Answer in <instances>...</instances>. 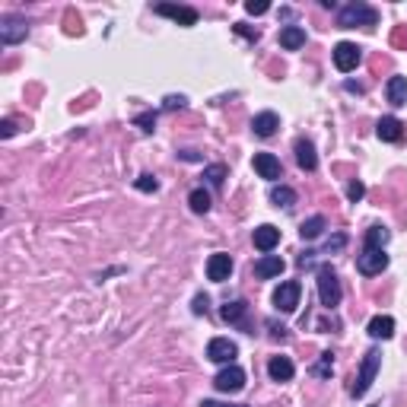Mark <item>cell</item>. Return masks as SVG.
Returning a JSON list of instances; mask_svg holds the SVG:
<instances>
[{
    "label": "cell",
    "mask_w": 407,
    "mask_h": 407,
    "mask_svg": "<svg viewBox=\"0 0 407 407\" xmlns=\"http://www.w3.org/2000/svg\"><path fill=\"white\" fill-rule=\"evenodd\" d=\"M379 366H382V350L379 347H373V350H366L363 363H359V373H357V382H353L350 394L353 398H363L369 388H373L375 375H379Z\"/></svg>",
    "instance_id": "cell-1"
},
{
    "label": "cell",
    "mask_w": 407,
    "mask_h": 407,
    "mask_svg": "<svg viewBox=\"0 0 407 407\" xmlns=\"http://www.w3.org/2000/svg\"><path fill=\"white\" fill-rule=\"evenodd\" d=\"M375 22H379V13H375L369 4H350V7H344L338 13V26L340 29H357V26L373 29Z\"/></svg>",
    "instance_id": "cell-2"
},
{
    "label": "cell",
    "mask_w": 407,
    "mask_h": 407,
    "mask_svg": "<svg viewBox=\"0 0 407 407\" xmlns=\"http://www.w3.org/2000/svg\"><path fill=\"white\" fill-rule=\"evenodd\" d=\"M318 299H322L324 309H334V305L340 303V280H338L331 264L318 268Z\"/></svg>",
    "instance_id": "cell-3"
},
{
    "label": "cell",
    "mask_w": 407,
    "mask_h": 407,
    "mask_svg": "<svg viewBox=\"0 0 407 407\" xmlns=\"http://www.w3.org/2000/svg\"><path fill=\"white\" fill-rule=\"evenodd\" d=\"M388 268V255L385 249H363V255L357 258V270L363 277H375Z\"/></svg>",
    "instance_id": "cell-4"
},
{
    "label": "cell",
    "mask_w": 407,
    "mask_h": 407,
    "mask_svg": "<svg viewBox=\"0 0 407 407\" xmlns=\"http://www.w3.org/2000/svg\"><path fill=\"white\" fill-rule=\"evenodd\" d=\"M359 61H363V48H357L353 42H338V45H334V67H338L340 74L357 70Z\"/></svg>",
    "instance_id": "cell-5"
},
{
    "label": "cell",
    "mask_w": 407,
    "mask_h": 407,
    "mask_svg": "<svg viewBox=\"0 0 407 407\" xmlns=\"http://www.w3.org/2000/svg\"><path fill=\"white\" fill-rule=\"evenodd\" d=\"M29 35V22L22 20V16H4L0 20V42L4 45H16L22 42Z\"/></svg>",
    "instance_id": "cell-6"
},
{
    "label": "cell",
    "mask_w": 407,
    "mask_h": 407,
    "mask_svg": "<svg viewBox=\"0 0 407 407\" xmlns=\"http://www.w3.org/2000/svg\"><path fill=\"white\" fill-rule=\"evenodd\" d=\"M214 385L220 388V392H226V394H235V392H242V388H245V373H242L235 363H229L226 369H220V373H216Z\"/></svg>",
    "instance_id": "cell-7"
},
{
    "label": "cell",
    "mask_w": 407,
    "mask_h": 407,
    "mask_svg": "<svg viewBox=\"0 0 407 407\" xmlns=\"http://www.w3.org/2000/svg\"><path fill=\"white\" fill-rule=\"evenodd\" d=\"M299 293H303L299 280H287V283H280V287H277V293H274V305H277L280 312H296V305H299Z\"/></svg>",
    "instance_id": "cell-8"
},
{
    "label": "cell",
    "mask_w": 407,
    "mask_h": 407,
    "mask_svg": "<svg viewBox=\"0 0 407 407\" xmlns=\"http://www.w3.org/2000/svg\"><path fill=\"white\" fill-rule=\"evenodd\" d=\"M235 357H239V347H235V340L214 338L207 344V359H214V363H233Z\"/></svg>",
    "instance_id": "cell-9"
},
{
    "label": "cell",
    "mask_w": 407,
    "mask_h": 407,
    "mask_svg": "<svg viewBox=\"0 0 407 407\" xmlns=\"http://www.w3.org/2000/svg\"><path fill=\"white\" fill-rule=\"evenodd\" d=\"M229 274H233V258L226 251H216V255L207 258V280L223 283V280H229Z\"/></svg>",
    "instance_id": "cell-10"
},
{
    "label": "cell",
    "mask_w": 407,
    "mask_h": 407,
    "mask_svg": "<svg viewBox=\"0 0 407 407\" xmlns=\"http://www.w3.org/2000/svg\"><path fill=\"white\" fill-rule=\"evenodd\" d=\"M251 166H255V172L261 175V179H268V181L280 179V159H277L274 153H255Z\"/></svg>",
    "instance_id": "cell-11"
},
{
    "label": "cell",
    "mask_w": 407,
    "mask_h": 407,
    "mask_svg": "<svg viewBox=\"0 0 407 407\" xmlns=\"http://www.w3.org/2000/svg\"><path fill=\"white\" fill-rule=\"evenodd\" d=\"M153 10H156L159 16H169V20L181 22V26H194V22H198V10H191V7H175V4H156Z\"/></svg>",
    "instance_id": "cell-12"
},
{
    "label": "cell",
    "mask_w": 407,
    "mask_h": 407,
    "mask_svg": "<svg viewBox=\"0 0 407 407\" xmlns=\"http://www.w3.org/2000/svg\"><path fill=\"white\" fill-rule=\"evenodd\" d=\"M375 134H379V140H385V144H398L401 134H404V125H401L394 115H385V118H379Z\"/></svg>",
    "instance_id": "cell-13"
},
{
    "label": "cell",
    "mask_w": 407,
    "mask_h": 407,
    "mask_svg": "<svg viewBox=\"0 0 407 407\" xmlns=\"http://www.w3.org/2000/svg\"><path fill=\"white\" fill-rule=\"evenodd\" d=\"M268 375L274 382H290L293 375H296V366H293L290 357H270L268 363Z\"/></svg>",
    "instance_id": "cell-14"
},
{
    "label": "cell",
    "mask_w": 407,
    "mask_h": 407,
    "mask_svg": "<svg viewBox=\"0 0 407 407\" xmlns=\"http://www.w3.org/2000/svg\"><path fill=\"white\" fill-rule=\"evenodd\" d=\"M277 242H280V229L277 226H270V223H264V226H258L255 229V249L258 251H274L277 249Z\"/></svg>",
    "instance_id": "cell-15"
},
{
    "label": "cell",
    "mask_w": 407,
    "mask_h": 407,
    "mask_svg": "<svg viewBox=\"0 0 407 407\" xmlns=\"http://www.w3.org/2000/svg\"><path fill=\"white\" fill-rule=\"evenodd\" d=\"M277 127H280V118H277L274 111H261V115L251 118V131H255V137H274Z\"/></svg>",
    "instance_id": "cell-16"
},
{
    "label": "cell",
    "mask_w": 407,
    "mask_h": 407,
    "mask_svg": "<svg viewBox=\"0 0 407 407\" xmlns=\"http://www.w3.org/2000/svg\"><path fill=\"white\" fill-rule=\"evenodd\" d=\"M296 163L305 169V172H315V169H318V156H315L312 140H305V137L296 140Z\"/></svg>",
    "instance_id": "cell-17"
},
{
    "label": "cell",
    "mask_w": 407,
    "mask_h": 407,
    "mask_svg": "<svg viewBox=\"0 0 407 407\" xmlns=\"http://www.w3.org/2000/svg\"><path fill=\"white\" fill-rule=\"evenodd\" d=\"M283 268H287V261H283L280 255H264V258H258L255 274L268 280V277H280V274H283Z\"/></svg>",
    "instance_id": "cell-18"
},
{
    "label": "cell",
    "mask_w": 407,
    "mask_h": 407,
    "mask_svg": "<svg viewBox=\"0 0 407 407\" xmlns=\"http://www.w3.org/2000/svg\"><path fill=\"white\" fill-rule=\"evenodd\" d=\"M385 96H388V102L398 105V109L407 105V76H392L385 86Z\"/></svg>",
    "instance_id": "cell-19"
},
{
    "label": "cell",
    "mask_w": 407,
    "mask_h": 407,
    "mask_svg": "<svg viewBox=\"0 0 407 407\" xmlns=\"http://www.w3.org/2000/svg\"><path fill=\"white\" fill-rule=\"evenodd\" d=\"M280 45L287 51H299L305 45V29H299V26H287V29H280Z\"/></svg>",
    "instance_id": "cell-20"
},
{
    "label": "cell",
    "mask_w": 407,
    "mask_h": 407,
    "mask_svg": "<svg viewBox=\"0 0 407 407\" xmlns=\"http://www.w3.org/2000/svg\"><path fill=\"white\" fill-rule=\"evenodd\" d=\"M369 334H373L375 340H388L394 334V318L392 315H375L373 322H369Z\"/></svg>",
    "instance_id": "cell-21"
},
{
    "label": "cell",
    "mask_w": 407,
    "mask_h": 407,
    "mask_svg": "<svg viewBox=\"0 0 407 407\" xmlns=\"http://www.w3.org/2000/svg\"><path fill=\"white\" fill-rule=\"evenodd\" d=\"M270 200H274L277 207L290 210L293 204H296V191H293V188H287V185H274V188H270Z\"/></svg>",
    "instance_id": "cell-22"
},
{
    "label": "cell",
    "mask_w": 407,
    "mask_h": 407,
    "mask_svg": "<svg viewBox=\"0 0 407 407\" xmlns=\"http://www.w3.org/2000/svg\"><path fill=\"white\" fill-rule=\"evenodd\" d=\"M388 239H392V233L385 226H373L366 233V249H385Z\"/></svg>",
    "instance_id": "cell-23"
},
{
    "label": "cell",
    "mask_w": 407,
    "mask_h": 407,
    "mask_svg": "<svg viewBox=\"0 0 407 407\" xmlns=\"http://www.w3.org/2000/svg\"><path fill=\"white\" fill-rule=\"evenodd\" d=\"M188 204H191L194 214H207V210H210V194L204 191V188H194V191L188 194Z\"/></svg>",
    "instance_id": "cell-24"
},
{
    "label": "cell",
    "mask_w": 407,
    "mask_h": 407,
    "mask_svg": "<svg viewBox=\"0 0 407 407\" xmlns=\"http://www.w3.org/2000/svg\"><path fill=\"white\" fill-rule=\"evenodd\" d=\"M322 229H324V216H309V220L299 226V235L309 242V239H318V235H322Z\"/></svg>",
    "instance_id": "cell-25"
},
{
    "label": "cell",
    "mask_w": 407,
    "mask_h": 407,
    "mask_svg": "<svg viewBox=\"0 0 407 407\" xmlns=\"http://www.w3.org/2000/svg\"><path fill=\"white\" fill-rule=\"evenodd\" d=\"M245 309H249V305L242 303V299H235V303H226L223 305V322H242V315H245Z\"/></svg>",
    "instance_id": "cell-26"
},
{
    "label": "cell",
    "mask_w": 407,
    "mask_h": 407,
    "mask_svg": "<svg viewBox=\"0 0 407 407\" xmlns=\"http://www.w3.org/2000/svg\"><path fill=\"white\" fill-rule=\"evenodd\" d=\"M226 175H229L226 166H207V169H204V179H207L210 185H216V188H220L223 181H226Z\"/></svg>",
    "instance_id": "cell-27"
},
{
    "label": "cell",
    "mask_w": 407,
    "mask_h": 407,
    "mask_svg": "<svg viewBox=\"0 0 407 407\" xmlns=\"http://www.w3.org/2000/svg\"><path fill=\"white\" fill-rule=\"evenodd\" d=\"M312 373H315L318 379H328V375H331V353H322V359H318V366Z\"/></svg>",
    "instance_id": "cell-28"
},
{
    "label": "cell",
    "mask_w": 407,
    "mask_h": 407,
    "mask_svg": "<svg viewBox=\"0 0 407 407\" xmlns=\"http://www.w3.org/2000/svg\"><path fill=\"white\" fill-rule=\"evenodd\" d=\"M344 245H347V235H344V233H338V235H334V239H328V242H324V255H331V251H340V249H344Z\"/></svg>",
    "instance_id": "cell-29"
},
{
    "label": "cell",
    "mask_w": 407,
    "mask_h": 407,
    "mask_svg": "<svg viewBox=\"0 0 407 407\" xmlns=\"http://www.w3.org/2000/svg\"><path fill=\"white\" fill-rule=\"evenodd\" d=\"M363 194H366L363 181H350V185H347V198H350L353 204H357V200H363Z\"/></svg>",
    "instance_id": "cell-30"
},
{
    "label": "cell",
    "mask_w": 407,
    "mask_h": 407,
    "mask_svg": "<svg viewBox=\"0 0 407 407\" xmlns=\"http://www.w3.org/2000/svg\"><path fill=\"white\" fill-rule=\"evenodd\" d=\"M270 10V4H264V0H249L245 4V13H251V16H261V13H268Z\"/></svg>",
    "instance_id": "cell-31"
},
{
    "label": "cell",
    "mask_w": 407,
    "mask_h": 407,
    "mask_svg": "<svg viewBox=\"0 0 407 407\" xmlns=\"http://www.w3.org/2000/svg\"><path fill=\"white\" fill-rule=\"evenodd\" d=\"M156 188H159V181L153 179V175H140V179H137V191L150 194V191H156Z\"/></svg>",
    "instance_id": "cell-32"
},
{
    "label": "cell",
    "mask_w": 407,
    "mask_h": 407,
    "mask_svg": "<svg viewBox=\"0 0 407 407\" xmlns=\"http://www.w3.org/2000/svg\"><path fill=\"white\" fill-rule=\"evenodd\" d=\"M137 125H140V131L150 134L153 125H156V115H153V111H146V115H137Z\"/></svg>",
    "instance_id": "cell-33"
},
{
    "label": "cell",
    "mask_w": 407,
    "mask_h": 407,
    "mask_svg": "<svg viewBox=\"0 0 407 407\" xmlns=\"http://www.w3.org/2000/svg\"><path fill=\"white\" fill-rule=\"evenodd\" d=\"M16 134V121L13 118H4V121H0V137L7 140V137H13Z\"/></svg>",
    "instance_id": "cell-34"
},
{
    "label": "cell",
    "mask_w": 407,
    "mask_h": 407,
    "mask_svg": "<svg viewBox=\"0 0 407 407\" xmlns=\"http://www.w3.org/2000/svg\"><path fill=\"white\" fill-rule=\"evenodd\" d=\"M207 305H210V299L204 296V293H198V296H194V305H191L194 315H204V312H207Z\"/></svg>",
    "instance_id": "cell-35"
},
{
    "label": "cell",
    "mask_w": 407,
    "mask_h": 407,
    "mask_svg": "<svg viewBox=\"0 0 407 407\" xmlns=\"http://www.w3.org/2000/svg\"><path fill=\"white\" fill-rule=\"evenodd\" d=\"M188 99L185 96H166V109H185Z\"/></svg>",
    "instance_id": "cell-36"
},
{
    "label": "cell",
    "mask_w": 407,
    "mask_h": 407,
    "mask_svg": "<svg viewBox=\"0 0 407 407\" xmlns=\"http://www.w3.org/2000/svg\"><path fill=\"white\" fill-rule=\"evenodd\" d=\"M235 32H242V35H245V39L258 42V32H255V29H249V26H245V22H235Z\"/></svg>",
    "instance_id": "cell-37"
},
{
    "label": "cell",
    "mask_w": 407,
    "mask_h": 407,
    "mask_svg": "<svg viewBox=\"0 0 407 407\" xmlns=\"http://www.w3.org/2000/svg\"><path fill=\"white\" fill-rule=\"evenodd\" d=\"M200 407H245V404H220V401H200Z\"/></svg>",
    "instance_id": "cell-38"
}]
</instances>
